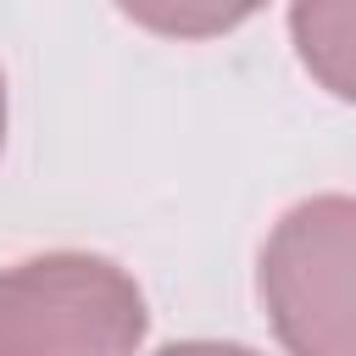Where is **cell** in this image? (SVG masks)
Listing matches in <instances>:
<instances>
[{"instance_id":"6da1fadb","label":"cell","mask_w":356,"mask_h":356,"mask_svg":"<svg viewBox=\"0 0 356 356\" xmlns=\"http://www.w3.org/2000/svg\"><path fill=\"white\" fill-rule=\"evenodd\" d=\"M139 284L89 250L0 267V356H134L145 339Z\"/></svg>"},{"instance_id":"7a4b0ae2","label":"cell","mask_w":356,"mask_h":356,"mask_svg":"<svg viewBox=\"0 0 356 356\" xmlns=\"http://www.w3.org/2000/svg\"><path fill=\"white\" fill-rule=\"evenodd\" d=\"M261 306L289 356H356V195H312L278 217Z\"/></svg>"},{"instance_id":"3957f363","label":"cell","mask_w":356,"mask_h":356,"mask_svg":"<svg viewBox=\"0 0 356 356\" xmlns=\"http://www.w3.org/2000/svg\"><path fill=\"white\" fill-rule=\"evenodd\" d=\"M289 39L306 72L356 106V0H300L289 11Z\"/></svg>"},{"instance_id":"277c9868","label":"cell","mask_w":356,"mask_h":356,"mask_svg":"<svg viewBox=\"0 0 356 356\" xmlns=\"http://www.w3.org/2000/svg\"><path fill=\"white\" fill-rule=\"evenodd\" d=\"M134 22H150L161 33H211V28H234L245 22V11H156V6H128Z\"/></svg>"},{"instance_id":"5b68a950","label":"cell","mask_w":356,"mask_h":356,"mask_svg":"<svg viewBox=\"0 0 356 356\" xmlns=\"http://www.w3.org/2000/svg\"><path fill=\"white\" fill-rule=\"evenodd\" d=\"M156 356H261V350L228 345V339H178V345H161Z\"/></svg>"},{"instance_id":"8992f818","label":"cell","mask_w":356,"mask_h":356,"mask_svg":"<svg viewBox=\"0 0 356 356\" xmlns=\"http://www.w3.org/2000/svg\"><path fill=\"white\" fill-rule=\"evenodd\" d=\"M0 145H6V72H0Z\"/></svg>"}]
</instances>
